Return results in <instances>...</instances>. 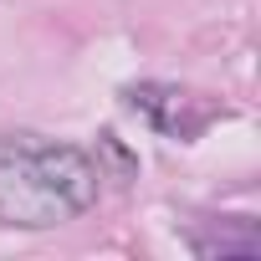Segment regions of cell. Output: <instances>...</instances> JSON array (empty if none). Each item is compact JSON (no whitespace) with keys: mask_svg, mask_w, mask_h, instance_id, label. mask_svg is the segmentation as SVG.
<instances>
[{"mask_svg":"<svg viewBox=\"0 0 261 261\" xmlns=\"http://www.w3.org/2000/svg\"><path fill=\"white\" fill-rule=\"evenodd\" d=\"M97 159L77 144H51L41 134L0 139V225L51 230L97 200Z\"/></svg>","mask_w":261,"mask_h":261,"instance_id":"1","label":"cell"},{"mask_svg":"<svg viewBox=\"0 0 261 261\" xmlns=\"http://www.w3.org/2000/svg\"><path fill=\"white\" fill-rule=\"evenodd\" d=\"M128 102H134L139 113H149V123L159 128V134H169V139H195L200 128H205V118H210L190 92H179V87H159V82L128 87Z\"/></svg>","mask_w":261,"mask_h":261,"instance_id":"2","label":"cell"}]
</instances>
